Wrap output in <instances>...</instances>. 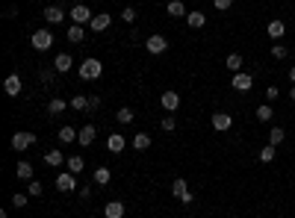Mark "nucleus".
<instances>
[{"label": "nucleus", "mask_w": 295, "mask_h": 218, "mask_svg": "<svg viewBox=\"0 0 295 218\" xmlns=\"http://www.w3.org/2000/svg\"><path fill=\"white\" fill-rule=\"evenodd\" d=\"M272 56H275V59H286V56H289V50H286L283 45H278V42H275V45H272Z\"/></svg>", "instance_id": "obj_38"}, {"label": "nucleus", "mask_w": 295, "mask_h": 218, "mask_svg": "<svg viewBox=\"0 0 295 218\" xmlns=\"http://www.w3.org/2000/svg\"><path fill=\"white\" fill-rule=\"evenodd\" d=\"M213 6H215L218 12H228V9L233 6V0H213Z\"/></svg>", "instance_id": "obj_40"}, {"label": "nucleus", "mask_w": 295, "mask_h": 218, "mask_svg": "<svg viewBox=\"0 0 295 218\" xmlns=\"http://www.w3.org/2000/svg\"><path fill=\"white\" fill-rule=\"evenodd\" d=\"M71 65H74V59H71L68 53H59V56L53 59V68L59 71V74H68V71H71Z\"/></svg>", "instance_id": "obj_18"}, {"label": "nucleus", "mask_w": 295, "mask_h": 218, "mask_svg": "<svg viewBox=\"0 0 295 218\" xmlns=\"http://www.w3.org/2000/svg\"><path fill=\"white\" fill-rule=\"evenodd\" d=\"M56 74H59V71H56V68H42V71H39V80H42L45 86H53V80H56Z\"/></svg>", "instance_id": "obj_29"}, {"label": "nucleus", "mask_w": 295, "mask_h": 218, "mask_svg": "<svg viewBox=\"0 0 295 218\" xmlns=\"http://www.w3.org/2000/svg\"><path fill=\"white\" fill-rule=\"evenodd\" d=\"M83 39H86V30H83L80 24H71V27H68V42H74V45H80Z\"/></svg>", "instance_id": "obj_21"}, {"label": "nucleus", "mask_w": 295, "mask_h": 218, "mask_svg": "<svg viewBox=\"0 0 295 218\" xmlns=\"http://www.w3.org/2000/svg\"><path fill=\"white\" fill-rule=\"evenodd\" d=\"M18 177L30 183V180H33V165L30 162H18Z\"/></svg>", "instance_id": "obj_36"}, {"label": "nucleus", "mask_w": 295, "mask_h": 218, "mask_svg": "<svg viewBox=\"0 0 295 218\" xmlns=\"http://www.w3.org/2000/svg\"><path fill=\"white\" fill-rule=\"evenodd\" d=\"M3 92H6L9 97H18V94H21V77H18V74H9V77L3 80Z\"/></svg>", "instance_id": "obj_11"}, {"label": "nucleus", "mask_w": 295, "mask_h": 218, "mask_svg": "<svg viewBox=\"0 0 295 218\" xmlns=\"http://www.w3.org/2000/svg\"><path fill=\"white\" fill-rule=\"evenodd\" d=\"M289 80H292V86H295V68H289Z\"/></svg>", "instance_id": "obj_45"}, {"label": "nucleus", "mask_w": 295, "mask_h": 218, "mask_svg": "<svg viewBox=\"0 0 295 218\" xmlns=\"http://www.w3.org/2000/svg\"><path fill=\"white\" fill-rule=\"evenodd\" d=\"M68 106H71V103H65L62 97H53V100L48 103V112H50V115H59V112H65Z\"/></svg>", "instance_id": "obj_25"}, {"label": "nucleus", "mask_w": 295, "mask_h": 218, "mask_svg": "<svg viewBox=\"0 0 295 218\" xmlns=\"http://www.w3.org/2000/svg\"><path fill=\"white\" fill-rule=\"evenodd\" d=\"M230 86H233L236 92H248V89L254 86V74H248V71H239V74L230 77Z\"/></svg>", "instance_id": "obj_6"}, {"label": "nucleus", "mask_w": 295, "mask_h": 218, "mask_svg": "<svg viewBox=\"0 0 295 218\" xmlns=\"http://www.w3.org/2000/svg\"><path fill=\"white\" fill-rule=\"evenodd\" d=\"M174 127H177V121H174L171 115H165V118H163V130H165V133H171Z\"/></svg>", "instance_id": "obj_41"}, {"label": "nucleus", "mask_w": 295, "mask_h": 218, "mask_svg": "<svg viewBox=\"0 0 295 218\" xmlns=\"http://www.w3.org/2000/svg\"><path fill=\"white\" fill-rule=\"evenodd\" d=\"M171 195H174L177 201H183V203H192V201H195L192 192H189V186H186V180H174V183H171Z\"/></svg>", "instance_id": "obj_5"}, {"label": "nucleus", "mask_w": 295, "mask_h": 218, "mask_svg": "<svg viewBox=\"0 0 295 218\" xmlns=\"http://www.w3.org/2000/svg\"><path fill=\"white\" fill-rule=\"evenodd\" d=\"M230 127H233V115H230V112H215V115H213V130L228 133Z\"/></svg>", "instance_id": "obj_8"}, {"label": "nucleus", "mask_w": 295, "mask_h": 218, "mask_svg": "<svg viewBox=\"0 0 295 218\" xmlns=\"http://www.w3.org/2000/svg\"><path fill=\"white\" fill-rule=\"evenodd\" d=\"M225 65H228V71H233V74H239V71H242V53H228Z\"/></svg>", "instance_id": "obj_23"}, {"label": "nucleus", "mask_w": 295, "mask_h": 218, "mask_svg": "<svg viewBox=\"0 0 295 218\" xmlns=\"http://www.w3.org/2000/svg\"><path fill=\"white\" fill-rule=\"evenodd\" d=\"M121 18H124L127 24H133V21H136V9H133V6H124V9H121Z\"/></svg>", "instance_id": "obj_39"}, {"label": "nucleus", "mask_w": 295, "mask_h": 218, "mask_svg": "<svg viewBox=\"0 0 295 218\" xmlns=\"http://www.w3.org/2000/svg\"><path fill=\"white\" fill-rule=\"evenodd\" d=\"M283 139H286V130H283V127H272V130H269V144H275V148H278Z\"/></svg>", "instance_id": "obj_30"}, {"label": "nucleus", "mask_w": 295, "mask_h": 218, "mask_svg": "<svg viewBox=\"0 0 295 218\" xmlns=\"http://www.w3.org/2000/svg\"><path fill=\"white\" fill-rule=\"evenodd\" d=\"M30 144H35V133H15L12 136V151H27Z\"/></svg>", "instance_id": "obj_9"}, {"label": "nucleus", "mask_w": 295, "mask_h": 218, "mask_svg": "<svg viewBox=\"0 0 295 218\" xmlns=\"http://www.w3.org/2000/svg\"><path fill=\"white\" fill-rule=\"evenodd\" d=\"M289 100H292V103H295V86H292V89H289Z\"/></svg>", "instance_id": "obj_46"}, {"label": "nucleus", "mask_w": 295, "mask_h": 218, "mask_svg": "<svg viewBox=\"0 0 295 218\" xmlns=\"http://www.w3.org/2000/svg\"><path fill=\"white\" fill-rule=\"evenodd\" d=\"M27 201H30V195H27V192H15V195H12V206H18V209H21V206H27Z\"/></svg>", "instance_id": "obj_37"}, {"label": "nucleus", "mask_w": 295, "mask_h": 218, "mask_svg": "<svg viewBox=\"0 0 295 218\" xmlns=\"http://www.w3.org/2000/svg\"><path fill=\"white\" fill-rule=\"evenodd\" d=\"M77 195H80V198H92V186H83V189H77Z\"/></svg>", "instance_id": "obj_44"}, {"label": "nucleus", "mask_w": 295, "mask_h": 218, "mask_svg": "<svg viewBox=\"0 0 295 218\" xmlns=\"http://www.w3.org/2000/svg\"><path fill=\"white\" fill-rule=\"evenodd\" d=\"M68 15H71V21H74V24H80V27L92 24V18H95V15H92V9H89V6H83V3H77V6H74Z\"/></svg>", "instance_id": "obj_4"}, {"label": "nucleus", "mask_w": 295, "mask_h": 218, "mask_svg": "<svg viewBox=\"0 0 295 218\" xmlns=\"http://www.w3.org/2000/svg\"><path fill=\"white\" fill-rule=\"evenodd\" d=\"M133 115H136V112H133V109H130V106H121V109H118V112H115V118H118V124H130V121H133Z\"/></svg>", "instance_id": "obj_33"}, {"label": "nucleus", "mask_w": 295, "mask_h": 218, "mask_svg": "<svg viewBox=\"0 0 295 218\" xmlns=\"http://www.w3.org/2000/svg\"><path fill=\"white\" fill-rule=\"evenodd\" d=\"M68 103H71V109H74V112H83V109H89V97H83V94L71 97Z\"/></svg>", "instance_id": "obj_32"}, {"label": "nucleus", "mask_w": 295, "mask_h": 218, "mask_svg": "<svg viewBox=\"0 0 295 218\" xmlns=\"http://www.w3.org/2000/svg\"><path fill=\"white\" fill-rule=\"evenodd\" d=\"M266 32H269V39H283V35H286V24L280 18H275V21H269Z\"/></svg>", "instance_id": "obj_13"}, {"label": "nucleus", "mask_w": 295, "mask_h": 218, "mask_svg": "<svg viewBox=\"0 0 295 218\" xmlns=\"http://www.w3.org/2000/svg\"><path fill=\"white\" fill-rule=\"evenodd\" d=\"M160 106H163V109H168V112H174V109L180 106V94H177V92H163Z\"/></svg>", "instance_id": "obj_12"}, {"label": "nucleus", "mask_w": 295, "mask_h": 218, "mask_svg": "<svg viewBox=\"0 0 295 218\" xmlns=\"http://www.w3.org/2000/svg\"><path fill=\"white\" fill-rule=\"evenodd\" d=\"M109 21H113V15H106V12H100V15H95V18H92L89 30H92V32H103V30L109 27Z\"/></svg>", "instance_id": "obj_14"}, {"label": "nucleus", "mask_w": 295, "mask_h": 218, "mask_svg": "<svg viewBox=\"0 0 295 218\" xmlns=\"http://www.w3.org/2000/svg\"><path fill=\"white\" fill-rule=\"evenodd\" d=\"M77 133H80V130H74V127H68V124H65V127H59L56 139H59L62 144H68V141H77Z\"/></svg>", "instance_id": "obj_20"}, {"label": "nucleus", "mask_w": 295, "mask_h": 218, "mask_svg": "<svg viewBox=\"0 0 295 218\" xmlns=\"http://www.w3.org/2000/svg\"><path fill=\"white\" fill-rule=\"evenodd\" d=\"M65 159H68V156H62V151H56V148L45 154V162H48V165H56V168H59V165H62Z\"/></svg>", "instance_id": "obj_27"}, {"label": "nucleus", "mask_w": 295, "mask_h": 218, "mask_svg": "<svg viewBox=\"0 0 295 218\" xmlns=\"http://www.w3.org/2000/svg\"><path fill=\"white\" fill-rule=\"evenodd\" d=\"M109 180H113V171H109L106 165H100V168H95V183L98 186H106Z\"/></svg>", "instance_id": "obj_22"}, {"label": "nucleus", "mask_w": 295, "mask_h": 218, "mask_svg": "<svg viewBox=\"0 0 295 218\" xmlns=\"http://www.w3.org/2000/svg\"><path fill=\"white\" fill-rule=\"evenodd\" d=\"M186 21H189V27H192V30H201V27L207 24V15H204V12H189V15H186Z\"/></svg>", "instance_id": "obj_26"}, {"label": "nucleus", "mask_w": 295, "mask_h": 218, "mask_svg": "<svg viewBox=\"0 0 295 218\" xmlns=\"http://www.w3.org/2000/svg\"><path fill=\"white\" fill-rule=\"evenodd\" d=\"M30 45H33L35 50H50V45H53V32H50V30H35V32H33V39H30Z\"/></svg>", "instance_id": "obj_2"}, {"label": "nucleus", "mask_w": 295, "mask_h": 218, "mask_svg": "<svg viewBox=\"0 0 295 218\" xmlns=\"http://www.w3.org/2000/svg\"><path fill=\"white\" fill-rule=\"evenodd\" d=\"M130 144H133V151H148V148H151V136H148V133H136Z\"/></svg>", "instance_id": "obj_19"}, {"label": "nucleus", "mask_w": 295, "mask_h": 218, "mask_svg": "<svg viewBox=\"0 0 295 218\" xmlns=\"http://www.w3.org/2000/svg\"><path fill=\"white\" fill-rule=\"evenodd\" d=\"M103 215H106V218H124V203H121V201H109V203L103 206Z\"/></svg>", "instance_id": "obj_16"}, {"label": "nucleus", "mask_w": 295, "mask_h": 218, "mask_svg": "<svg viewBox=\"0 0 295 218\" xmlns=\"http://www.w3.org/2000/svg\"><path fill=\"white\" fill-rule=\"evenodd\" d=\"M65 165H68V171H71V174H80L86 162H83V156H68V159H65Z\"/></svg>", "instance_id": "obj_31"}, {"label": "nucleus", "mask_w": 295, "mask_h": 218, "mask_svg": "<svg viewBox=\"0 0 295 218\" xmlns=\"http://www.w3.org/2000/svg\"><path fill=\"white\" fill-rule=\"evenodd\" d=\"M145 47H148V53L160 56V53H165V50H168V39H165V35H148Z\"/></svg>", "instance_id": "obj_3"}, {"label": "nucleus", "mask_w": 295, "mask_h": 218, "mask_svg": "<svg viewBox=\"0 0 295 218\" xmlns=\"http://www.w3.org/2000/svg\"><path fill=\"white\" fill-rule=\"evenodd\" d=\"M278 94H280V92H278V86H269V89H266V100H269V103H272V100H278Z\"/></svg>", "instance_id": "obj_42"}, {"label": "nucleus", "mask_w": 295, "mask_h": 218, "mask_svg": "<svg viewBox=\"0 0 295 218\" xmlns=\"http://www.w3.org/2000/svg\"><path fill=\"white\" fill-rule=\"evenodd\" d=\"M42 192H45V189H42L39 180H30V183H27V195H30V198H42Z\"/></svg>", "instance_id": "obj_35"}, {"label": "nucleus", "mask_w": 295, "mask_h": 218, "mask_svg": "<svg viewBox=\"0 0 295 218\" xmlns=\"http://www.w3.org/2000/svg\"><path fill=\"white\" fill-rule=\"evenodd\" d=\"M45 21L48 24H62L65 21V9L62 6H48L45 9Z\"/></svg>", "instance_id": "obj_15"}, {"label": "nucleus", "mask_w": 295, "mask_h": 218, "mask_svg": "<svg viewBox=\"0 0 295 218\" xmlns=\"http://www.w3.org/2000/svg\"><path fill=\"white\" fill-rule=\"evenodd\" d=\"M272 115H275V109H272L269 103H263V106H257V118H260V121H272Z\"/></svg>", "instance_id": "obj_34"}, {"label": "nucleus", "mask_w": 295, "mask_h": 218, "mask_svg": "<svg viewBox=\"0 0 295 218\" xmlns=\"http://www.w3.org/2000/svg\"><path fill=\"white\" fill-rule=\"evenodd\" d=\"M100 74H103V65L98 59H83L80 62V77L83 80H98Z\"/></svg>", "instance_id": "obj_1"}, {"label": "nucleus", "mask_w": 295, "mask_h": 218, "mask_svg": "<svg viewBox=\"0 0 295 218\" xmlns=\"http://www.w3.org/2000/svg\"><path fill=\"white\" fill-rule=\"evenodd\" d=\"M165 12H168L171 18H183V15H189V12H186V6H183L180 0H171V3L165 6Z\"/></svg>", "instance_id": "obj_24"}, {"label": "nucleus", "mask_w": 295, "mask_h": 218, "mask_svg": "<svg viewBox=\"0 0 295 218\" xmlns=\"http://www.w3.org/2000/svg\"><path fill=\"white\" fill-rule=\"evenodd\" d=\"M275 156H278V148H275V144H266V148L257 154V159H260V162H275Z\"/></svg>", "instance_id": "obj_28"}, {"label": "nucleus", "mask_w": 295, "mask_h": 218, "mask_svg": "<svg viewBox=\"0 0 295 218\" xmlns=\"http://www.w3.org/2000/svg\"><path fill=\"white\" fill-rule=\"evenodd\" d=\"M106 148H109V154H121V151L127 148V139H124L121 133H109V139H106Z\"/></svg>", "instance_id": "obj_10"}, {"label": "nucleus", "mask_w": 295, "mask_h": 218, "mask_svg": "<svg viewBox=\"0 0 295 218\" xmlns=\"http://www.w3.org/2000/svg\"><path fill=\"white\" fill-rule=\"evenodd\" d=\"M56 189H59V192H74V189H77V174L62 171V174L56 177Z\"/></svg>", "instance_id": "obj_7"}, {"label": "nucleus", "mask_w": 295, "mask_h": 218, "mask_svg": "<svg viewBox=\"0 0 295 218\" xmlns=\"http://www.w3.org/2000/svg\"><path fill=\"white\" fill-rule=\"evenodd\" d=\"M98 106H100V97H98V94H92V97H89V109H98Z\"/></svg>", "instance_id": "obj_43"}, {"label": "nucleus", "mask_w": 295, "mask_h": 218, "mask_svg": "<svg viewBox=\"0 0 295 218\" xmlns=\"http://www.w3.org/2000/svg\"><path fill=\"white\" fill-rule=\"evenodd\" d=\"M95 136H98V130H95V127H92V124H86V127H83V130H80V133H77V141H80V144H83V148H89V144H92V141H95Z\"/></svg>", "instance_id": "obj_17"}]
</instances>
